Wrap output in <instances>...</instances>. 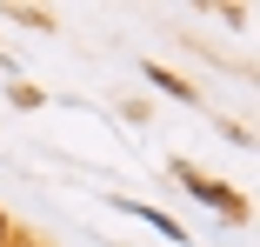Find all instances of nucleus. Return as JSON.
I'll return each instance as SVG.
<instances>
[{
  "label": "nucleus",
  "instance_id": "1",
  "mask_svg": "<svg viewBox=\"0 0 260 247\" xmlns=\"http://www.w3.org/2000/svg\"><path fill=\"white\" fill-rule=\"evenodd\" d=\"M180 180H187V187H193V194H200V201H214V207H227V214H247V207H240V201H234V194H227V187H220V180H207V174H200V167H180Z\"/></svg>",
  "mask_w": 260,
  "mask_h": 247
},
{
  "label": "nucleus",
  "instance_id": "2",
  "mask_svg": "<svg viewBox=\"0 0 260 247\" xmlns=\"http://www.w3.org/2000/svg\"><path fill=\"white\" fill-rule=\"evenodd\" d=\"M0 247H20V240H14V227H7V214H0Z\"/></svg>",
  "mask_w": 260,
  "mask_h": 247
}]
</instances>
